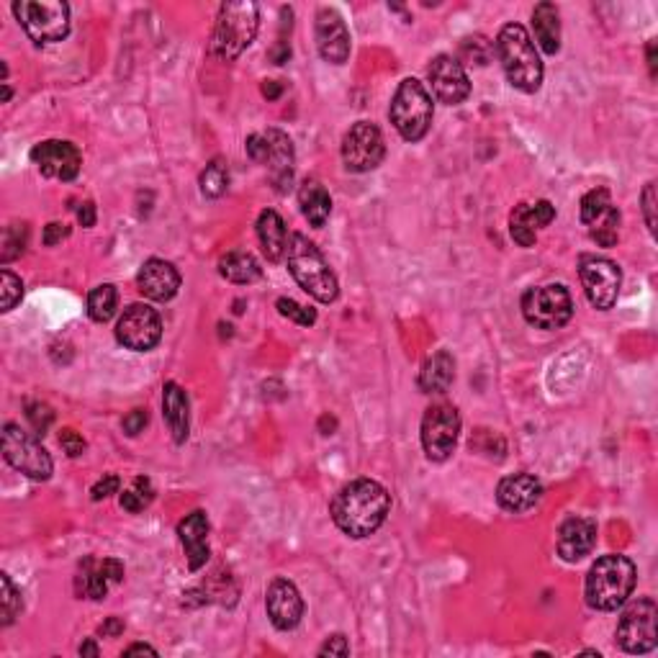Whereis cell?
<instances>
[{
	"mask_svg": "<svg viewBox=\"0 0 658 658\" xmlns=\"http://www.w3.org/2000/svg\"><path fill=\"white\" fill-rule=\"evenodd\" d=\"M391 509L389 491L373 479H355L337 491L329 515L350 538H368L386 522Z\"/></svg>",
	"mask_w": 658,
	"mask_h": 658,
	"instance_id": "6da1fadb",
	"label": "cell"
},
{
	"mask_svg": "<svg viewBox=\"0 0 658 658\" xmlns=\"http://www.w3.org/2000/svg\"><path fill=\"white\" fill-rule=\"evenodd\" d=\"M635 579H638V569L628 556H620V553L602 556L587 574V584H584L587 605L599 612L623 607L633 594Z\"/></svg>",
	"mask_w": 658,
	"mask_h": 658,
	"instance_id": "7a4b0ae2",
	"label": "cell"
},
{
	"mask_svg": "<svg viewBox=\"0 0 658 658\" xmlns=\"http://www.w3.org/2000/svg\"><path fill=\"white\" fill-rule=\"evenodd\" d=\"M497 57L509 83L522 93H538L543 85V62L525 26L507 24L499 31Z\"/></svg>",
	"mask_w": 658,
	"mask_h": 658,
	"instance_id": "3957f363",
	"label": "cell"
},
{
	"mask_svg": "<svg viewBox=\"0 0 658 658\" xmlns=\"http://www.w3.org/2000/svg\"><path fill=\"white\" fill-rule=\"evenodd\" d=\"M286 260L291 276L296 278L306 294L314 296L319 304H332L340 294V286H337L335 273L329 270L327 260L319 252V247L314 242H309L304 234H291L288 237L286 247Z\"/></svg>",
	"mask_w": 658,
	"mask_h": 658,
	"instance_id": "277c9868",
	"label": "cell"
},
{
	"mask_svg": "<svg viewBox=\"0 0 658 658\" xmlns=\"http://www.w3.org/2000/svg\"><path fill=\"white\" fill-rule=\"evenodd\" d=\"M260 11L250 0H232L219 8L214 34H211V52L219 60H237L258 36Z\"/></svg>",
	"mask_w": 658,
	"mask_h": 658,
	"instance_id": "5b68a950",
	"label": "cell"
},
{
	"mask_svg": "<svg viewBox=\"0 0 658 658\" xmlns=\"http://www.w3.org/2000/svg\"><path fill=\"white\" fill-rule=\"evenodd\" d=\"M389 116L396 132L407 142H419L425 137L432 124V98L425 85L414 78L401 80L391 98Z\"/></svg>",
	"mask_w": 658,
	"mask_h": 658,
	"instance_id": "8992f818",
	"label": "cell"
},
{
	"mask_svg": "<svg viewBox=\"0 0 658 658\" xmlns=\"http://www.w3.org/2000/svg\"><path fill=\"white\" fill-rule=\"evenodd\" d=\"M13 13L36 44L62 42L70 34V6L62 0H16Z\"/></svg>",
	"mask_w": 658,
	"mask_h": 658,
	"instance_id": "52a82bcc",
	"label": "cell"
},
{
	"mask_svg": "<svg viewBox=\"0 0 658 658\" xmlns=\"http://www.w3.org/2000/svg\"><path fill=\"white\" fill-rule=\"evenodd\" d=\"M245 147L252 160L268 168L276 191L286 193L294 183V144H291L288 134L268 129L263 134H252Z\"/></svg>",
	"mask_w": 658,
	"mask_h": 658,
	"instance_id": "ba28073f",
	"label": "cell"
},
{
	"mask_svg": "<svg viewBox=\"0 0 658 658\" xmlns=\"http://www.w3.org/2000/svg\"><path fill=\"white\" fill-rule=\"evenodd\" d=\"M0 448H3V458L11 463L16 471L34 481H47L52 476V458L44 450V445L36 440L31 432L21 430L13 422L3 425V437H0Z\"/></svg>",
	"mask_w": 658,
	"mask_h": 658,
	"instance_id": "9c48e42d",
	"label": "cell"
},
{
	"mask_svg": "<svg viewBox=\"0 0 658 658\" xmlns=\"http://www.w3.org/2000/svg\"><path fill=\"white\" fill-rule=\"evenodd\" d=\"M571 314H574V301L561 283L535 286L522 296V317L538 329H561Z\"/></svg>",
	"mask_w": 658,
	"mask_h": 658,
	"instance_id": "30bf717a",
	"label": "cell"
},
{
	"mask_svg": "<svg viewBox=\"0 0 658 658\" xmlns=\"http://www.w3.org/2000/svg\"><path fill=\"white\" fill-rule=\"evenodd\" d=\"M461 435V414L453 404H432L422 417V448L430 461L443 463L453 455Z\"/></svg>",
	"mask_w": 658,
	"mask_h": 658,
	"instance_id": "8fae6325",
	"label": "cell"
},
{
	"mask_svg": "<svg viewBox=\"0 0 658 658\" xmlns=\"http://www.w3.org/2000/svg\"><path fill=\"white\" fill-rule=\"evenodd\" d=\"M656 602L651 597L635 599L625 607L620 623H617V643L628 653H651L658 643L656 630Z\"/></svg>",
	"mask_w": 658,
	"mask_h": 658,
	"instance_id": "7c38bea8",
	"label": "cell"
},
{
	"mask_svg": "<svg viewBox=\"0 0 658 658\" xmlns=\"http://www.w3.org/2000/svg\"><path fill=\"white\" fill-rule=\"evenodd\" d=\"M386 144L381 129L371 121H358L342 139V162L350 173H371L383 162Z\"/></svg>",
	"mask_w": 658,
	"mask_h": 658,
	"instance_id": "4fadbf2b",
	"label": "cell"
},
{
	"mask_svg": "<svg viewBox=\"0 0 658 658\" xmlns=\"http://www.w3.org/2000/svg\"><path fill=\"white\" fill-rule=\"evenodd\" d=\"M581 286H584V294H587L589 304L594 309H612L617 304V296H620V283H623V273L617 268L612 260L597 258V255H589V258L581 260L579 268Z\"/></svg>",
	"mask_w": 658,
	"mask_h": 658,
	"instance_id": "5bb4252c",
	"label": "cell"
},
{
	"mask_svg": "<svg viewBox=\"0 0 658 658\" xmlns=\"http://www.w3.org/2000/svg\"><path fill=\"white\" fill-rule=\"evenodd\" d=\"M162 337V319L160 314L147 304L126 306L116 324V340L134 353H147L160 342Z\"/></svg>",
	"mask_w": 658,
	"mask_h": 658,
	"instance_id": "9a60e30c",
	"label": "cell"
},
{
	"mask_svg": "<svg viewBox=\"0 0 658 658\" xmlns=\"http://www.w3.org/2000/svg\"><path fill=\"white\" fill-rule=\"evenodd\" d=\"M581 222L592 232V240L602 247H612L617 242V229H620V214L612 206V198L607 188H592L581 198Z\"/></svg>",
	"mask_w": 658,
	"mask_h": 658,
	"instance_id": "2e32d148",
	"label": "cell"
},
{
	"mask_svg": "<svg viewBox=\"0 0 658 658\" xmlns=\"http://www.w3.org/2000/svg\"><path fill=\"white\" fill-rule=\"evenodd\" d=\"M427 78H430L437 101L448 103V106H458L471 96V80H468L461 60H455L450 54H440L432 60Z\"/></svg>",
	"mask_w": 658,
	"mask_h": 658,
	"instance_id": "e0dca14e",
	"label": "cell"
},
{
	"mask_svg": "<svg viewBox=\"0 0 658 658\" xmlns=\"http://www.w3.org/2000/svg\"><path fill=\"white\" fill-rule=\"evenodd\" d=\"M31 162L42 170V175L54 180H72L78 178L83 157L80 150L72 142H62V139H47L39 142L31 150Z\"/></svg>",
	"mask_w": 658,
	"mask_h": 658,
	"instance_id": "ac0fdd59",
	"label": "cell"
},
{
	"mask_svg": "<svg viewBox=\"0 0 658 658\" xmlns=\"http://www.w3.org/2000/svg\"><path fill=\"white\" fill-rule=\"evenodd\" d=\"M314 39H317V49L324 62L342 65L350 57V31L335 8H319Z\"/></svg>",
	"mask_w": 658,
	"mask_h": 658,
	"instance_id": "d6986e66",
	"label": "cell"
},
{
	"mask_svg": "<svg viewBox=\"0 0 658 658\" xmlns=\"http://www.w3.org/2000/svg\"><path fill=\"white\" fill-rule=\"evenodd\" d=\"M265 607H268L270 623L278 630H294L304 617V599L296 584L288 579L270 581L268 592H265Z\"/></svg>",
	"mask_w": 658,
	"mask_h": 658,
	"instance_id": "ffe728a7",
	"label": "cell"
},
{
	"mask_svg": "<svg viewBox=\"0 0 658 658\" xmlns=\"http://www.w3.org/2000/svg\"><path fill=\"white\" fill-rule=\"evenodd\" d=\"M540 499H543V484H540V479H535L533 473H515V476L499 481L497 486L499 507L515 512V515L535 509Z\"/></svg>",
	"mask_w": 658,
	"mask_h": 658,
	"instance_id": "44dd1931",
	"label": "cell"
},
{
	"mask_svg": "<svg viewBox=\"0 0 658 658\" xmlns=\"http://www.w3.org/2000/svg\"><path fill=\"white\" fill-rule=\"evenodd\" d=\"M553 219H556V206L551 201L517 204L509 216V234L520 247H533L538 240V229L548 227Z\"/></svg>",
	"mask_w": 658,
	"mask_h": 658,
	"instance_id": "7402d4cb",
	"label": "cell"
},
{
	"mask_svg": "<svg viewBox=\"0 0 658 658\" xmlns=\"http://www.w3.org/2000/svg\"><path fill=\"white\" fill-rule=\"evenodd\" d=\"M597 525L587 517H571L558 530V556L566 563H576L594 551Z\"/></svg>",
	"mask_w": 658,
	"mask_h": 658,
	"instance_id": "603a6c76",
	"label": "cell"
},
{
	"mask_svg": "<svg viewBox=\"0 0 658 658\" xmlns=\"http://www.w3.org/2000/svg\"><path fill=\"white\" fill-rule=\"evenodd\" d=\"M137 286L147 299L170 301L180 288V273L173 263L160 258H152L142 265L137 276Z\"/></svg>",
	"mask_w": 658,
	"mask_h": 658,
	"instance_id": "cb8c5ba5",
	"label": "cell"
},
{
	"mask_svg": "<svg viewBox=\"0 0 658 658\" xmlns=\"http://www.w3.org/2000/svg\"><path fill=\"white\" fill-rule=\"evenodd\" d=\"M178 535L180 543L186 548V558H188V569L198 571L201 566H206L209 561L211 551H209V517L206 512L196 509L186 520L178 525Z\"/></svg>",
	"mask_w": 658,
	"mask_h": 658,
	"instance_id": "d4e9b609",
	"label": "cell"
},
{
	"mask_svg": "<svg viewBox=\"0 0 658 658\" xmlns=\"http://www.w3.org/2000/svg\"><path fill=\"white\" fill-rule=\"evenodd\" d=\"M162 414L168 419V427L173 432V440L183 445L188 440V430H191V414H188V396L180 389L178 383H165L162 389Z\"/></svg>",
	"mask_w": 658,
	"mask_h": 658,
	"instance_id": "484cf974",
	"label": "cell"
},
{
	"mask_svg": "<svg viewBox=\"0 0 658 658\" xmlns=\"http://www.w3.org/2000/svg\"><path fill=\"white\" fill-rule=\"evenodd\" d=\"M258 237H260V245H263L265 258H268L270 263H278V260H283V255H286V247H288V232H286V224H283V219L278 211L265 209L263 214H260Z\"/></svg>",
	"mask_w": 658,
	"mask_h": 658,
	"instance_id": "4316f807",
	"label": "cell"
},
{
	"mask_svg": "<svg viewBox=\"0 0 658 658\" xmlns=\"http://www.w3.org/2000/svg\"><path fill=\"white\" fill-rule=\"evenodd\" d=\"M535 42L545 54H556L561 49V16L553 3H538L533 11Z\"/></svg>",
	"mask_w": 658,
	"mask_h": 658,
	"instance_id": "83f0119b",
	"label": "cell"
},
{
	"mask_svg": "<svg viewBox=\"0 0 658 658\" xmlns=\"http://www.w3.org/2000/svg\"><path fill=\"white\" fill-rule=\"evenodd\" d=\"M455 378V363L445 350L432 355L419 373V389L425 394H445Z\"/></svg>",
	"mask_w": 658,
	"mask_h": 658,
	"instance_id": "f1b7e54d",
	"label": "cell"
},
{
	"mask_svg": "<svg viewBox=\"0 0 658 658\" xmlns=\"http://www.w3.org/2000/svg\"><path fill=\"white\" fill-rule=\"evenodd\" d=\"M299 206L301 214L317 229L324 227L329 214H332V198H329V193L324 191V186L317 183V180H306L304 186L299 188Z\"/></svg>",
	"mask_w": 658,
	"mask_h": 658,
	"instance_id": "f546056e",
	"label": "cell"
},
{
	"mask_svg": "<svg viewBox=\"0 0 658 658\" xmlns=\"http://www.w3.org/2000/svg\"><path fill=\"white\" fill-rule=\"evenodd\" d=\"M219 273L229 283L247 286V283H255L263 276V268H260V263L252 258L250 252H229V255L219 260Z\"/></svg>",
	"mask_w": 658,
	"mask_h": 658,
	"instance_id": "4dcf8cb0",
	"label": "cell"
},
{
	"mask_svg": "<svg viewBox=\"0 0 658 658\" xmlns=\"http://www.w3.org/2000/svg\"><path fill=\"white\" fill-rule=\"evenodd\" d=\"M108 584H111V579H108L106 569H103V561L96 563L93 558H85L78 579H75L80 597L103 599L108 594Z\"/></svg>",
	"mask_w": 658,
	"mask_h": 658,
	"instance_id": "1f68e13d",
	"label": "cell"
},
{
	"mask_svg": "<svg viewBox=\"0 0 658 658\" xmlns=\"http://www.w3.org/2000/svg\"><path fill=\"white\" fill-rule=\"evenodd\" d=\"M116 306H119V294H116V286H111V283L96 286L88 294V317L93 322L106 324L116 314Z\"/></svg>",
	"mask_w": 658,
	"mask_h": 658,
	"instance_id": "d6a6232c",
	"label": "cell"
},
{
	"mask_svg": "<svg viewBox=\"0 0 658 658\" xmlns=\"http://www.w3.org/2000/svg\"><path fill=\"white\" fill-rule=\"evenodd\" d=\"M229 188V168L227 162L224 160H211L209 165H206V170L201 173V193H204L206 198H219L224 196Z\"/></svg>",
	"mask_w": 658,
	"mask_h": 658,
	"instance_id": "836d02e7",
	"label": "cell"
},
{
	"mask_svg": "<svg viewBox=\"0 0 658 658\" xmlns=\"http://www.w3.org/2000/svg\"><path fill=\"white\" fill-rule=\"evenodd\" d=\"M21 612V592L8 574H0V625H11Z\"/></svg>",
	"mask_w": 658,
	"mask_h": 658,
	"instance_id": "e575fe53",
	"label": "cell"
},
{
	"mask_svg": "<svg viewBox=\"0 0 658 658\" xmlns=\"http://www.w3.org/2000/svg\"><path fill=\"white\" fill-rule=\"evenodd\" d=\"M152 499H155V489H152L150 479H137L132 489H126L124 494H121V507H124L126 512H134V515H137L144 507H150Z\"/></svg>",
	"mask_w": 658,
	"mask_h": 658,
	"instance_id": "d590c367",
	"label": "cell"
},
{
	"mask_svg": "<svg viewBox=\"0 0 658 658\" xmlns=\"http://www.w3.org/2000/svg\"><path fill=\"white\" fill-rule=\"evenodd\" d=\"M24 296V283L21 278L13 276L11 270L0 273V312H11L13 306Z\"/></svg>",
	"mask_w": 658,
	"mask_h": 658,
	"instance_id": "8d00e7d4",
	"label": "cell"
},
{
	"mask_svg": "<svg viewBox=\"0 0 658 658\" xmlns=\"http://www.w3.org/2000/svg\"><path fill=\"white\" fill-rule=\"evenodd\" d=\"M276 306L283 317L294 319V322L301 324V327H312V324L317 322V312L309 309V306H301L299 301H294V299H278Z\"/></svg>",
	"mask_w": 658,
	"mask_h": 658,
	"instance_id": "74e56055",
	"label": "cell"
},
{
	"mask_svg": "<svg viewBox=\"0 0 658 658\" xmlns=\"http://www.w3.org/2000/svg\"><path fill=\"white\" fill-rule=\"evenodd\" d=\"M26 419L31 422V427H34L36 435H44V432L52 427L54 412L49 404H42V401H31V404H26Z\"/></svg>",
	"mask_w": 658,
	"mask_h": 658,
	"instance_id": "f35d334b",
	"label": "cell"
},
{
	"mask_svg": "<svg viewBox=\"0 0 658 658\" xmlns=\"http://www.w3.org/2000/svg\"><path fill=\"white\" fill-rule=\"evenodd\" d=\"M26 227L24 224H13L11 229H8L6 234V250H3V260H13L18 258L21 252H24V245H26Z\"/></svg>",
	"mask_w": 658,
	"mask_h": 658,
	"instance_id": "ab89813d",
	"label": "cell"
},
{
	"mask_svg": "<svg viewBox=\"0 0 658 658\" xmlns=\"http://www.w3.org/2000/svg\"><path fill=\"white\" fill-rule=\"evenodd\" d=\"M643 216H646L648 232L656 234V183H648L643 191Z\"/></svg>",
	"mask_w": 658,
	"mask_h": 658,
	"instance_id": "60d3db41",
	"label": "cell"
},
{
	"mask_svg": "<svg viewBox=\"0 0 658 658\" xmlns=\"http://www.w3.org/2000/svg\"><path fill=\"white\" fill-rule=\"evenodd\" d=\"M60 445L70 458H78L85 453V440L75 430H62L60 432Z\"/></svg>",
	"mask_w": 658,
	"mask_h": 658,
	"instance_id": "b9f144b4",
	"label": "cell"
},
{
	"mask_svg": "<svg viewBox=\"0 0 658 658\" xmlns=\"http://www.w3.org/2000/svg\"><path fill=\"white\" fill-rule=\"evenodd\" d=\"M121 486L119 476H103L101 481H98L96 486H93V491H90V497H93V502H101V499L111 497V494H116Z\"/></svg>",
	"mask_w": 658,
	"mask_h": 658,
	"instance_id": "7bdbcfd3",
	"label": "cell"
},
{
	"mask_svg": "<svg viewBox=\"0 0 658 658\" xmlns=\"http://www.w3.org/2000/svg\"><path fill=\"white\" fill-rule=\"evenodd\" d=\"M319 656H350V646H347L345 635H332V638L319 648Z\"/></svg>",
	"mask_w": 658,
	"mask_h": 658,
	"instance_id": "ee69618b",
	"label": "cell"
},
{
	"mask_svg": "<svg viewBox=\"0 0 658 658\" xmlns=\"http://www.w3.org/2000/svg\"><path fill=\"white\" fill-rule=\"evenodd\" d=\"M147 412H144V409H134V412H129L124 417V432L126 435H139V432L144 430V427H147Z\"/></svg>",
	"mask_w": 658,
	"mask_h": 658,
	"instance_id": "f6af8a7d",
	"label": "cell"
},
{
	"mask_svg": "<svg viewBox=\"0 0 658 658\" xmlns=\"http://www.w3.org/2000/svg\"><path fill=\"white\" fill-rule=\"evenodd\" d=\"M67 234H70V227H65V224H60V222L47 224V229H44V245L47 247L57 245V242L65 240Z\"/></svg>",
	"mask_w": 658,
	"mask_h": 658,
	"instance_id": "bcb514c9",
	"label": "cell"
},
{
	"mask_svg": "<svg viewBox=\"0 0 658 658\" xmlns=\"http://www.w3.org/2000/svg\"><path fill=\"white\" fill-rule=\"evenodd\" d=\"M78 222L83 224V227H93V224H96V206L90 204V201H85L78 209Z\"/></svg>",
	"mask_w": 658,
	"mask_h": 658,
	"instance_id": "7dc6e473",
	"label": "cell"
},
{
	"mask_svg": "<svg viewBox=\"0 0 658 658\" xmlns=\"http://www.w3.org/2000/svg\"><path fill=\"white\" fill-rule=\"evenodd\" d=\"M124 633V623H121L119 617H111L106 625H101V635H121Z\"/></svg>",
	"mask_w": 658,
	"mask_h": 658,
	"instance_id": "c3c4849f",
	"label": "cell"
},
{
	"mask_svg": "<svg viewBox=\"0 0 658 658\" xmlns=\"http://www.w3.org/2000/svg\"><path fill=\"white\" fill-rule=\"evenodd\" d=\"M137 653H150V656H157V651L152 646H144V643H137V646H129L124 651V656H137Z\"/></svg>",
	"mask_w": 658,
	"mask_h": 658,
	"instance_id": "681fc988",
	"label": "cell"
},
{
	"mask_svg": "<svg viewBox=\"0 0 658 658\" xmlns=\"http://www.w3.org/2000/svg\"><path fill=\"white\" fill-rule=\"evenodd\" d=\"M263 96L265 98H278V96H281V85L273 83V80H270V83H265L263 85Z\"/></svg>",
	"mask_w": 658,
	"mask_h": 658,
	"instance_id": "f907efd6",
	"label": "cell"
},
{
	"mask_svg": "<svg viewBox=\"0 0 658 658\" xmlns=\"http://www.w3.org/2000/svg\"><path fill=\"white\" fill-rule=\"evenodd\" d=\"M80 656H98V646L96 643H83V646H80Z\"/></svg>",
	"mask_w": 658,
	"mask_h": 658,
	"instance_id": "816d5d0a",
	"label": "cell"
},
{
	"mask_svg": "<svg viewBox=\"0 0 658 658\" xmlns=\"http://www.w3.org/2000/svg\"><path fill=\"white\" fill-rule=\"evenodd\" d=\"M8 98H11V88L6 85V88H3V101H8Z\"/></svg>",
	"mask_w": 658,
	"mask_h": 658,
	"instance_id": "f5cc1de1",
	"label": "cell"
}]
</instances>
